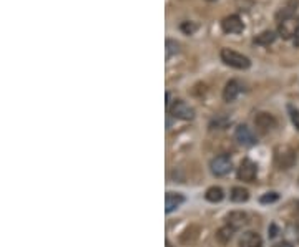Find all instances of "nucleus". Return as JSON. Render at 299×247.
<instances>
[{
  "mask_svg": "<svg viewBox=\"0 0 299 247\" xmlns=\"http://www.w3.org/2000/svg\"><path fill=\"white\" fill-rule=\"evenodd\" d=\"M219 57H221V62L231 68L248 70L251 67V60L246 55H243V53H239L236 50H231V48H221Z\"/></svg>",
  "mask_w": 299,
  "mask_h": 247,
  "instance_id": "f257e3e1",
  "label": "nucleus"
},
{
  "mask_svg": "<svg viewBox=\"0 0 299 247\" xmlns=\"http://www.w3.org/2000/svg\"><path fill=\"white\" fill-rule=\"evenodd\" d=\"M168 111L173 118L183 119V121H191V119L195 118V108L190 106L186 101H183V100L171 101V105L168 106Z\"/></svg>",
  "mask_w": 299,
  "mask_h": 247,
  "instance_id": "f03ea898",
  "label": "nucleus"
},
{
  "mask_svg": "<svg viewBox=\"0 0 299 247\" xmlns=\"http://www.w3.org/2000/svg\"><path fill=\"white\" fill-rule=\"evenodd\" d=\"M209 170H211L213 176L225 178V176H228L233 170V161L228 154H219L209 161Z\"/></svg>",
  "mask_w": 299,
  "mask_h": 247,
  "instance_id": "7ed1b4c3",
  "label": "nucleus"
},
{
  "mask_svg": "<svg viewBox=\"0 0 299 247\" xmlns=\"http://www.w3.org/2000/svg\"><path fill=\"white\" fill-rule=\"evenodd\" d=\"M297 33H299V15L289 17V19L278 23V35L283 40L296 38Z\"/></svg>",
  "mask_w": 299,
  "mask_h": 247,
  "instance_id": "20e7f679",
  "label": "nucleus"
},
{
  "mask_svg": "<svg viewBox=\"0 0 299 247\" xmlns=\"http://www.w3.org/2000/svg\"><path fill=\"white\" fill-rule=\"evenodd\" d=\"M274 159H276L279 170H289L296 162V153L288 146H279L276 149V154H274Z\"/></svg>",
  "mask_w": 299,
  "mask_h": 247,
  "instance_id": "39448f33",
  "label": "nucleus"
},
{
  "mask_svg": "<svg viewBox=\"0 0 299 247\" xmlns=\"http://www.w3.org/2000/svg\"><path fill=\"white\" fill-rule=\"evenodd\" d=\"M221 30L228 35H238V33H243L244 23L241 20V17L233 14V15L225 17V19L221 20Z\"/></svg>",
  "mask_w": 299,
  "mask_h": 247,
  "instance_id": "423d86ee",
  "label": "nucleus"
},
{
  "mask_svg": "<svg viewBox=\"0 0 299 247\" xmlns=\"http://www.w3.org/2000/svg\"><path fill=\"white\" fill-rule=\"evenodd\" d=\"M258 174V166L251 159H243L241 164L238 168V179L244 181V183H253Z\"/></svg>",
  "mask_w": 299,
  "mask_h": 247,
  "instance_id": "0eeeda50",
  "label": "nucleus"
},
{
  "mask_svg": "<svg viewBox=\"0 0 299 247\" xmlns=\"http://www.w3.org/2000/svg\"><path fill=\"white\" fill-rule=\"evenodd\" d=\"M235 140L241 144V146H246V148L254 146V144L258 143L254 133L251 131V128H248L246 125H239L235 130Z\"/></svg>",
  "mask_w": 299,
  "mask_h": 247,
  "instance_id": "6e6552de",
  "label": "nucleus"
},
{
  "mask_svg": "<svg viewBox=\"0 0 299 247\" xmlns=\"http://www.w3.org/2000/svg\"><path fill=\"white\" fill-rule=\"evenodd\" d=\"M254 126L258 128L259 133L266 135V133H269V131H273L274 128H276V119H274L273 114L261 111L254 116Z\"/></svg>",
  "mask_w": 299,
  "mask_h": 247,
  "instance_id": "1a4fd4ad",
  "label": "nucleus"
},
{
  "mask_svg": "<svg viewBox=\"0 0 299 247\" xmlns=\"http://www.w3.org/2000/svg\"><path fill=\"white\" fill-rule=\"evenodd\" d=\"M243 85L239 83L238 80H230L228 83L225 85V90H223V100L226 101V103H233L239 95L243 93Z\"/></svg>",
  "mask_w": 299,
  "mask_h": 247,
  "instance_id": "9d476101",
  "label": "nucleus"
},
{
  "mask_svg": "<svg viewBox=\"0 0 299 247\" xmlns=\"http://www.w3.org/2000/svg\"><path fill=\"white\" fill-rule=\"evenodd\" d=\"M297 7H299V0H288V2H286L283 7L276 12L274 19H276V22L279 23V22H283L286 19H289V17H294Z\"/></svg>",
  "mask_w": 299,
  "mask_h": 247,
  "instance_id": "9b49d317",
  "label": "nucleus"
},
{
  "mask_svg": "<svg viewBox=\"0 0 299 247\" xmlns=\"http://www.w3.org/2000/svg\"><path fill=\"white\" fill-rule=\"evenodd\" d=\"M248 224V216L243 213V211H233L228 216H226V226L233 227L235 231L241 229Z\"/></svg>",
  "mask_w": 299,
  "mask_h": 247,
  "instance_id": "f8f14e48",
  "label": "nucleus"
},
{
  "mask_svg": "<svg viewBox=\"0 0 299 247\" xmlns=\"http://www.w3.org/2000/svg\"><path fill=\"white\" fill-rule=\"evenodd\" d=\"M183 202H184L183 194H179V192H166V196H165V213L166 214L173 213V211L178 209Z\"/></svg>",
  "mask_w": 299,
  "mask_h": 247,
  "instance_id": "ddd939ff",
  "label": "nucleus"
},
{
  "mask_svg": "<svg viewBox=\"0 0 299 247\" xmlns=\"http://www.w3.org/2000/svg\"><path fill=\"white\" fill-rule=\"evenodd\" d=\"M239 247H261L263 245V239L258 232L254 231H248L244 232L241 237H239Z\"/></svg>",
  "mask_w": 299,
  "mask_h": 247,
  "instance_id": "4468645a",
  "label": "nucleus"
},
{
  "mask_svg": "<svg viewBox=\"0 0 299 247\" xmlns=\"http://www.w3.org/2000/svg\"><path fill=\"white\" fill-rule=\"evenodd\" d=\"M276 37H278V32H273V30H265V32H261L259 35H256L253 42L256 45L268 47V45H271L274 40H276Z\"/></svg>",
  "mask_w": 299,
  "mask_h": 247,
  "instance_id": "2eb2a0df",
  "label": "nucleus"
},
{
  "mask_svg": "<svg viewBox=\"0 0 299 247\" xmlns=\"http://www.w3.org/2000/svg\"><path fill=\"white\" fill-rule=\"evenodd\" d=\"M230 197H231L233 202L243 204V202H246V201L249 199V192H248V189H244L243 186H236V188L231 189Z\"/></svg>",
  "mask_w": 299,
  "mask_h": 247,
  "instance_id": "dca6fc26",
  "label": "nucleus"
},
{
  "mask_svg": "<svg viewBox=\"0 0 299 247\" xmlns=\"http://www.w3.org/2000/svg\"><path fill=\"white\" fill-rule=\"evenodd\" d=\"M205 197H206V201L209 202H221L223 201V197H225V192L221 188H218V186H211L206 192H205Z\"/></svg>",
  "mask_w": 299,
  "mask_h": 247,
  "instance_id": "f3484780",
  "label": "nucleus"
},
{
  "mask_svg": "<svg viewBox=\"0 0 299 247\" xmlns=\"http://www.w3.org/2000/svg\"><path fill=\"white\" fill-rule=\"evenodd\" d=\"M236 231L233 227L230 226H223L221 229H218V232H216V239L219 240L221 244H228L231 237H233V234H235Z\"/></svg>",
  "mask_w": 299,
  "mask_h": 247,
  "instance_id": "a211bd4d",
  "label": "nucleus"
},
{
  "mask_svg": "<svg viewBox=\"0 0 299 247\" xmlns=\"http://www.w3.org/2000/svg\"><path fill=\"white\" fill-rule=\"evenodd\" d=\"M231 123V119L228 116H223V114H218L216 118H213V121L209 123V128L211 130H225L226 126Z\"/></svg>",
  "mask_w": 299,
  "mask_h": 247,
  "instance_id": "6ab92c4d",
  "label": "nucleus"
},
{
  "mask_svg": "<svg viewBox=\"0 0 299 247\" xmlns=\"http://www.w3.org/2000/svg\"><path fill=\"white\" fill-rule=\"evenodd\" d=\"M165 48H166V58H171L173 55H176V53H179V44L176 40L173 38H166L165 42Z\"/></svg>",
  "mask_w": 299,
  "mask_h": 247,
  "instance_id": "aec40b11",
  "label": "nucleus"
},
{
  "mask_svg": "<svg viewBox=\"0 0 299 247\" xmlns=\"http://www.w3.org/2000/svg\"><path fill=\"white\" fill-rule=\"evenodd\" d=\"M288 113H289V118H291V123L294 125V128L299 131V110L294 105H288Z\"/></svg>",
  "mask_w": 299,
  "mask_h": 247,
  "instance_id": "412c9836",
  "label": "nucleus"
},
{
  "mask_svg": "<svg viewBox=\"0 0 299 247\" xmlns=\"http://www.w3.org/2000/svg\"><path fill=\"white\" fill-rule=\"evenodd\" d=\"M179 28H181V32L184 35H193L196 30H198V23H195V22H183L181 25H179Z\"/></svg>",
  "mask_w": 299,
  "mask_h": 247,
  "instance_id": "4be33fe9",
  "label": "nucleus"
},
{
  "mask_svg": "<svg viewBox=\"0 0 299 247\" xmlns=\"http://www.w3.org/2000/svg\"><path fill=\"white\" fill-rule=\"evenodd\" d=\"M278 199H279V194H278V192H266V194L261 196L259 202H261V204H273V202H276Z\"/></svg>",
  "mask_w": 299,
  "mask_h": 247,
  "instance_id": "5701e85b",
  "label": "nucleus"
},
{
  "mask_svg": "<svg viewBox=\"0 0 299 247\" xmlns=\"http://www.w3.org/2000/svg\"><path fill=\"white\" fill-rule=\"evenodd\" d=\"M273 247H294L291 242H288V240H281V242H278V244H274Z\"/></svg>",
  "mask_w": 299,
  "mask_h": 247,
  "instance_id": "b1692460",
  "label": "nucleus"
},
{
  "mask_svg": "<svg viewBox=\"0 0 299 247\" xmlns=\"http://www.w3.org/2000/svg\"><path fill=\"white\" fill-rule=\"evenodd\" d=\"M269 236H271V237H274V236H276V226H271V234H269Z\"/></svg>",
  "mask_w": 299,
  "mask_h": 247,
  "instance_id": "393cba45",
  "label": "nucleus"
},
{
  "mask_svg": "<svg viewBox=\"0 0 299 247\" xmlns=\"http://www.w3.org/2000/svg\"><path fill=\"white\" fill-rule=\"evenodd\" d=\"M294 47H299V33L296 35V38H294Z\"/></svg>",
  "mask_w": 299,
  "mask_h": 247,
  "instance_id": "a878e982",
  "label": "nucleus"
},
{
  "mask_svg": "<svg viewBox=\"0 0 299 247\" xmlns=\"http://www.w3.org/2000/svg\"><path fill=\"white\" fill-rule=\"evenodd\" d=\"M165 247H173V245H171V242H170V240H166V242H165Z\"/></svg>",
  "mask_w": 299,
  "mask_h": 247,
  "instance_id": "bb28decb",
  "label": "nucleus"
},
{
  "mask_svg": "<svg viewBox=\"0 0 299 247\" xmlns=\"http://www.w3.org/2000/svg\"><path fill=\"white\" fill-rule=\"evenodd\" d=\"M297 214H299V202H297Z\"/></svg>",
  "mask_w": 299,
  "mask_h": 247,
  "instance_id": "cd10ccee",
  "label": "nucleus"
},
{
  "mask_svg": "<svg viewBox=\"0 0 299 247\" xmlns=\"http://www.w3.org/2000/svg\"><path fill=\"white\" fill-rule=\"evenodd\" d=\"M208 2H214V0H208Z\"/></svg>",
  "mask_w": 299,
  "mask_h": 247,
  "instance_id": "c85d7f7f",
  "label": "nucleus"
}]
</instances>
